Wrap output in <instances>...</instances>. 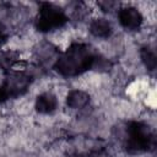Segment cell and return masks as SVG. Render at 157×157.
Segmentation results:
<instances>
[{
    "label": "cell",
    "mask_w": 157,
    "mask_h": 157,
    "mask_svg": "<svg viewBox=\"0 0 157 157\" xmlns=\"http://www.w3.org/2000/svg\"><path fill=\"white\" fill-rule=\"evenodd\" d=\"M97 5L101 7V10L103 12H112L113 10L117 9V6L119 4L117 1H112V0H103V1H98Z\"/></svg>",
    "instance_id": "cell-13"
},
{
    "label": "cell",
    "mask_w": 157,
    "mask_h": 157,
    "mask_svg": "<svg viewBox=\"0 0 157 157\" xmlns=\"http://www.w3.org/2000/svg\"><path fill=\"white\" fill-rule=\"evenodd\" d=\"M32 82V76L25 71V70H12L10 72H6L5 80L2 82V87L7 92L10 98H16L20 96H23Z\"/></svg>",
    "instance_id": "cell-4"
},
{
    "label": "cell",
    "mask_w": 157,
    "mask_h": 157,
    "mask_svg": "<svg viewBox=\"0 0 157 157\" xmlns=\"http://www.w3.org/2000/svg\"><path fill=\"white\" fill-rule=\"evenodd\" d=\"M140 58L144 63V65L146 66V69L151 72H153L156 70L157 66V56H156V52L151 45H145L141 48L140 50Z\"/></svg>",
    "instance_id": "cell-11"
},
{
    "label": "cell",
    "mask_w": 157,
    "mask_h": 157,
    "mask_svg": "<svg viewBox=\"0 0 157 157\" xmlns=\"http://www.w3.org/2000/svg\"><path fill=\"white\" fill-rule=\"evenodd\" d=\"M118 136L129 153L150 152L156 147V135L146 123L128 121L118 128Z\"/></svg>",
    "instance_id": "cell-2"
},
{
    "label": "cell",
    "mask_w": 157,
    "mask_h": 157,
    "mask_svg": "<svg viewBox=\"0 0 157 157\" xmlns=\"http://www.w3.org/2000/svg\"><path fill=\"white\" fill-rule=\"evenodd\" d=\"M118 20L121 27L128 31H136L141 27L144 17L139 9L134 6H125L120 7L118 11Z\"/></svg>",
    "instance_id": "cell-6"
},
{
    "label": "cell",
    "mask_w": 157,
    "mask_h": 157,
    "mask_svg": "<svg viewBox=\"0 0 157 157\" xmlns=\"http://www.w3.org/2000/svg\"><path fill=\"white\" fill-rule=\"evenodd\" d=\"M9 98H10V97H9L7 92L5 91V88H4L2 86H0V103H4V102H6Z\"/></svg>",
    "instance_id": "cell-17"
},
{
    "label": "cell",
    "mask_w": 157,
    "mask_h": 157,
    "mask_svg": "<svg viewBox=\"0 0 157 157\" xmlns=\"http://www.w3.org/2000/svg\"><path fill=\"white\" fill-rule=\"evenodd\" d=\"M86 157H108V153L104 148L99 147V148H92Z\"/></svg>",
    "instance_id": "cell-15"
},
{
    "label": "cell",
    "mask_w": 157,
    "mask_h": 157,
    "mask_svg": "<svg viewBox=\"0 0 157 157\" xmlns=\"http://www.w3.org/2000/svg\"><path fill=\"white\" fill-rule=\"evenodd\" d=\"M18 63H21V59L20 54L16 50L7 49L0 52V69L5 71V74L15 70Z\"/></svg>",
    "instance_id": "cell-10"
},
{
    "label": "cell",
    "mask_w": 157,
    "mask_h": 157,
    "mask_svg": "<svg viewBox=\"0 0 157 157\" xmlns=\"http://www.w3.org/2000/svg\"><path fill=\"white\" fill-rule=\"evenodd\" d=\"M36 110L40 114L53 113L58 108V98L52 92H44L36 98Z\"/></svg>",
    "instance_id": "cell-7"
},
{
    "label": "cell",
    "mask_w": 157,
    "mask_h": 157,
    "mask_svg": "<svg viewBox=\"0 0 157 157\" xmlns=\"http://www.w3.org/2000/svg\"><path fill=\"white\" fill-rule=\"evenodd\" d=\"M67 157H86V156H83L82 153H71V155H69Z\"/></svg>",
    "instance_id": "cell-18"
},
{
    "label": "cell",
    "mask_w": 157,
    "mask_h": 157,
    "mask_svg": "<svg viewBox=\"0 0 157 157\" xmlns=\"http://www.w3.org/2000/svg\"><path fill=\"white\" fill-rule=\"evenodd\" d=\"M67 21L69 16L60 6L52 2H42L34 18V27L37 31L47 33L64 27Z\"/></svg>",
    "instance_id": "cell-3"
},
{
    "label": "cell",
    "mask_w": 157,
    "mask_h": 157,
    "mask_svg": "<svg viewBox=\"0 0 157 157\" xmlns=\"http://www.w3.org/2000/svg\"><path fill=\"white\" fill-rule=\"evenodd\" d=\"M91 69H94L97 71H109L112 69V63L107 58L97 54L94 56V60H93V64H92Z\"/></svg>",
    "instance_id": "cell-12"
},
{
    "label": "cell",
    "mask_w": 157,
    "mask_h": 157,
    "mask_svg": "<svg viewBox=\"0 0 157 157\" xmlns=\"http://www.w3.org/2000/svg\"><path fill=\"white\" fill-rule=\"evenodd\" d=\"M91 97L82 90H72L66 96V105L71 109H82L88 105Z\"/></svg>",
    "instance_id": "cell-8"
},
{
    "label": "cell",
    "mask_w": 157,
    "mask_h": 157,
    "mask_svg": "<svg viewBox=\"0 0 157 157\" xmlns=\"http://www.w3.org/2000/svg\"><path fill=\"white\" fill-rule=\"evenodd\" d=\"M72 11H71V15H72V17H75V18H81V17H83L85 16V13H86V7H85V4H82V2H75L74 4V7L71 9Z\"/></svg>",
    "instance_id": "cell-14"
},
{
    "label": "cell",
    "mask_w": 157,
    "mask_h": 157,
    "mask_svg": "<svg viewBox=\"0 0 157 157\" xmlns=\"http://www.w3.org/2000/svg\"><path fill=\"white\" fill-rule=\"evenodd\" d=\"M7 39V31H6V27L4 26V23L0 21V45L2 43H5Z\"/></svg>",
    "instance_id": "cell-16"
},
{
    "label": "cell",
    "mask_w": 157,
    "mask_h": 157,
    "mask_svg": "<svg viewBox=\"0 0 157 157\" xmlns=\"http://www.w3.org/2000/svg\"><path fill=\"white\" fill-rule=\"evenodd\" d=\"M96 50L87 43H72L60 53L54 69L65 77H75L92 67Z\"/></svg>",
    "instance_id": "cell-1"
},
{
    "label": "cell",
    "mask_w": 157,
    "mask_h": 157,
    "mask_svg": "<svg viewBox=\"0 0 157 157\" xmlns=\"http://www.w3.org/2000/svg\"><path fill=\"white\" fill-rule=\"evenodd\" d=\"M90 32L97 38H108L113 33V26L107 18H94L90 23Z\"/></svg>",
    "instance_id": "cell-9"
},
{
    "label": "cell",
    "mask_w": 157,
    "mask_h": 157,
    "mask_svg": "<svg viewBox=\"0 0 157 157\" xmlns=\"http://www.w3.org/2000/svg\"><path fill=\"white\" fill-rule=\"evenodd\" d=\"M60 50L50 42H42L34 48V58L42 67H54Z\"/></svg>",
    "instance_id": "cell-5"
}]
</instances>
